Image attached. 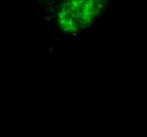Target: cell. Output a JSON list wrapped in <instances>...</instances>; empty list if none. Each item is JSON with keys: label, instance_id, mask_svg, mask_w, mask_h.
Instances as JSON below:
<instances>
[{"label": "cell", "instance_id": "1", "mask_svg": "<svg viewBox=\"0 0 147 137\" xmlns=\"http://www.w3.org/2000/svg\"><path fill=\"white\" fill-rule=\"evenodd\" d=\"M50 21L66 33H78L96 20L107 0H41Z\"/></svg>", "mask_w": 147, "mask_h": 137}]
</instances>
